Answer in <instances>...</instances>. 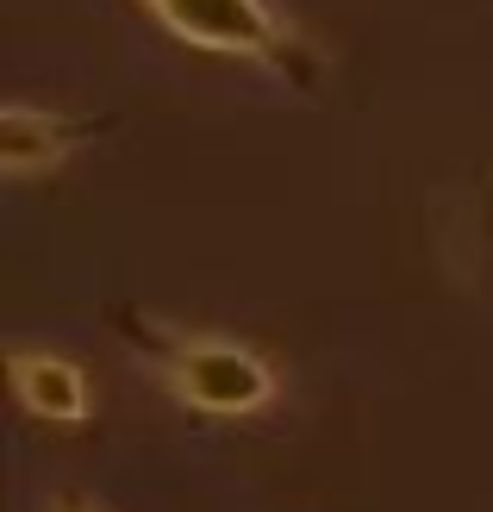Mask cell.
<instances>
[{
  "mask_svg": "<svg viewBox=\"0 0 493 512\" xmlns=\"http://www.w3.org/2000/svg\"><path fill=\"white\" fill-rule=\"evenodd\" d=\"M125 338L144 350L150 375L200 419H250L275 400V369L238 338L213 331H181L169 319H132Z\"/></svg>",
  "mask_w": 493,
  "mask_h": 512,
  "instance_id": "obj_1",
  "label": "cell"
},
{
  "mask_svg": "<svg viewBox=\"0 0 493 512\" xmlns=\"http://www.w3.org/2000/svg\"><path fill=\"white\" fill-rule=\"evenodd\" d=\"M13 400L25 406L32 419L44 425H88L94 413V394H88V375L69 363V356H50V350H13Z\"/></svg>",
  "mask_w": 493,
  "mask_h": 512,
  "instance_id": "obj_3",
  "label": "cell"
},
{
  "mask_svg": "<svg viewBox=\"0 0 493 512\" xmlns=\"http://www.w3.org/2000/svg\"><path fill=\"white\" fill-rule=\"evenodd\" d=\"M181 44L219 50V57H244V63H269L281 75L306 69V44L294 25H281L269 0H144Z\"/></svg>",
  "mask_w": 493,
  "mask_h": 512,
  "instance_id": "obj_2",
  "label": "cell"
},
{
  "mask_svg": "<svg viewBox=\"0 0 493 512\" xmlns=\"http://www.w3.org/2000/svg\"><path fill=\"white\" fill-rule=\"evenodd\" d=\"M50 512H100V506H82V500H57Z\"/></svg>",
  "mask_w": 493,
  "mask_h": 512,
  "instance_id": "obj_5",
  "label": "cell"
},
{
  "mask_svg": "<svg viewBox=\"0 0 493 512\" xmlns=\"http://www.w3.org/2000/svg\"><path fill=\"white\" fill-rule=\"evenodd\" d=\"M75 125L69 119H50L38 107H7L0 113V169L13 175V182H32V175L57 169L69 150H75Z\"/></svg>",
  "mask_w": 493,
  "mask_h": 512,
  "instance_id": "obj_4",
  "label": "cell"
}]
</instances>
